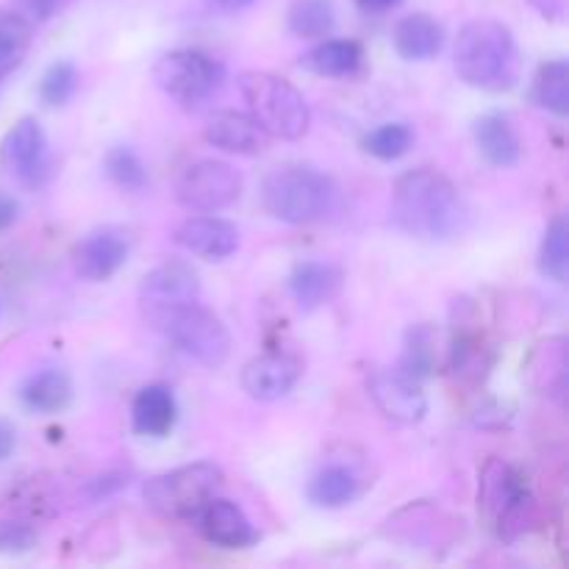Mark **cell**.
<instances>
[{"label":"cell","instance_id":"obj_1","mask_svg":"<svg viewBox=\"0 0 569 569\" xmlns=\"http://www.w3.org/2000/svg\"><path fill=\"white\" fill-rule=\"evenodd\" d=\"M392 220L400 231L422 242H448L465 233L470 209L445 172L417 167L395 181Z\"/></svg>","mask_w":569,"mask_h":569},{"label":"cell","instance_id":"obj_2","mask_svg":"<svg viewBox=\"0 0 569 569\" xmlns=\"http://www.w3.org/2000/svg\"><path fill=\"white\" fill-rule=\"evenodd\" d=\"M453 67L461 81L481 92H509L520 81V48L506 22L481 17L459 31Z\"/></svg>","mask_w":569,"mask_h":569},{"label":"cell","instance_id":"obj_3","mask_svg":"<svg viewBox=\"0 0 569 569\" xmlns=\"http://www.w3.org/2000/svg\"><path fill=\"white\" fill-rule=\"evenodd\" d=\"M261 206L267 214L289 226H311L337 214L339 187L315 167H278L261 183Z\"/></svg>","mask_w":569,"mask_h":569},{"label":"cell","instance_id":"obj_4","mask_svg":"<svg viewBox=\"0 0 569 569\" xmlns=\"http://www.w3.org/2000/svg\"><path fill=\"white\" fill-rule=\"evenodd\" d=\"M142 315L153 331H159L181 353H187L189 359L209 367V370L222 367L231 356V333H228L226 322L214 311L200 306L198 300L164 306V309H148Z\"/></svg>","mask_w":569,"mask_h":569},{"label":"cell","instance_id":"obj_5","mask_svg":"<svg viewBox=\"0 0 569 569\" xmlns=\"http://www.w3.org/2000/svg\"><path fill=\"white\" fill-rule=\"evenodd\" d=\"M237 87L248 103L250 117L264 128L267 137L283 142L306 137L311 126V109L292 81L267 70H244L239 72Z\"/></svg>","mask_w":569,"mask_h":569},{"label":"cell","instance_id":"obj_6","mask_svg":"<svg viewBox=\"0 0 569 569\" xmlns=\"http://www.w3.org/2000/svg\"><path fill=\"white\" fill-rule=\"evenodd\" d=\"M226 476L214 461H194L148 478L142 487L144 506L164 520H194L222 487Z\"/></svg>","mask_w":569,"mask_h":569},{"label":"cell","instance_id":"obj_7","mask_svg":"<svg viewBox=\"0 0 569 569\" xmlns=\"http://www.w3.org/2000/svg\"><path fill=\"white\" fill-rule=\"evenodd\" d=\"M478 500L487 517L492 520L495 531L506 542H515L517 537L528 531L537 522V500L531 489L522 481L520 472L503 459H489L481 472V489Z\"/></svg>","mask_w":569,"mask_h":569},{"label":"cell","instance_id":"obj_8","mask_svg":"<svg viewBox=\"0 0 569 569\" xmlns=\"http://www.w3.org/2000/svg\"><path fill=\"white\" fill-rule=\"evenodd\" d=\"M153 81L178 106L198 109L220 92L226 81V64L203 50H170L153 64Z\"/></svg>","mask_w":569,"mask_h":569},{"label":"cell","instance_id":"obj_9","mask_svg":"<svg viewBox=\"0 0 569 569\" xmlns=\"http://www.w3.org/2000/svg\"><path fill=\"white\" fill-rule=\"evenodd\" d=\"M242 172L220 159H200L183 167L172 183L178 206L194 214H214L237 203L242 194Z\"/></svg>","mask_w":569,"mask_h":569},{"label":"cell","instance_id":"obj_10","mask_svg":"<svg viewBox=\"0 0 569 569\" xmlns=\"http://www.w3.org/2000/svg\"><path fill=\"white\" fill-rule=\"evenodd\" d=\"M367 395L387 420L400 426H417L428 415V398L422 392V381L406 376L403 370L376 367L367 376Z\"/></svg>","mask_w":569,"mask_h":569},{"label":"cell","instance_id":"obj_11","mask_svg":"<svg viewBox=\"0 0 569 569\" xmlns=\"http://www.w3.org/2000/svg\"><path fill=\"white\" fill-rule=\"evenodd\" d=\"M0 161L26 187H39L50 176V150L44 128L37 117H22L6 131L0 142Z\"/></svg>","mask_w":569,"mask_h":569},{"label":"cell","instance_id":"obj_12","mask_svg":"<svg viewBox=\"0 0 569 569\" xmlns=\"http://www.w3.org/2000/svg\"><path fill=\"white\" fill-rule=\"evenodd\" d=\"M300 376H303V365L298 356L270 350L242 367V389L259 403H272V400L287 398L298 387Z\"/></svg>","mask_w":569,"mask_h":569},{"label":"cell","instance_id":"obj_13","mask_svg":"<svg viewBox=\"0 0 569 569\" xmlns=\"http://www.w3.org/2000/svg\"><path fill=\"white\" fill-rule=\"evenodd\" d=\"M200 298V278L192 264L181 259L161 261L159 267L142 278L139 287V306L142 311L164 309V306L192 303Z\"/></svg>","mask_w":569,"mask_h":569},{"label":"cell","instance_id":"obj_14","mask_svg":"<svg viewBox=\"0 0 569 569\" xmlns=\"http://www.w3.org/2000/svg\"><path fill=\"white\" fill-rule=\"evenodd\" d=\"M128 237L120 228H98L72 248V264L83 281H109L128 261Z\"/></svg>","mask_w":569,"mask_h":569},{"label":"cell","instance_id":"obj_15","mask_svg":"<svg viewBox=\"0 0 569 569\" xmlns=\"http://www.w3.org/2000/svg\"><path fill=\"white\" fill-rule=\"evenodd\" d=\"M194 522L206 542L217 545V548L242 550L259 542V531L248 520V515L233 500L217 498V495L198 511Z\"/></svg>","mask_w":569,"mask_h":569},{"label":"cell","instance_id":"obj_16","mask_svg":"<svg viewBox=\"0 0 569 569\" xmlns=\"http://www.w3.org/2000/svg\"><path fill=\"white\" fill-rule=\"evenodd\" d=\"M176 242L206 261H226L239 250V228L214 214H198L176 228Z\"/></svg>","mask_w":569,"mask_h":569},{"label":"cell","instance_id":"obj_17","mask_svg":"<svg viewBox=\"0 0 569 569\" xmlns=\"http://www.w3.org/2000/svg\"><path fill=\"white\" fill-rule=\"evenodd\" d=\"M287 287L300 311H317L339 298L345 287V272L333 261H298L289 272Z\"/></svg>","mask_w":569,"mask_h":569},{"label":"cell","instance_id":"obj_18","mask_svg":"<svg viewBox=\"0 0 569 569\" xmlns=\"http://www.w3.org/2000/svg\"><path fill=\"white\" fill-rule=\"evenodd\" d=\"M203 137L211 148L226 150V153L233 156H259L270 144V137L253 117L233 109L211 114L209 122H206Z\"/></svg>","mask_w":569,"mask_h":569},{"label":"cell","instance_id":"obj_19","mask_svg":"<svg viewBox=\"0 0 569 569\" xmlns=\"http://www.w3.org/2000/svg\"><path fill=\"white\" fill-rule=\"evenodd\" d=\"M476 326V311L470 309V317L459 315L453 342H450V372L465 383H481L492 367V350Z\"/></svg>","mask_w":569,"mask_h":569},{"label":"cell","instance_id":"obj_20","mask_svg":"<svg viewBox=\"0 0 569 569\" xmlns=\"http://www.w3.org/2000/svg\"><path fill=\"white\" fill-rule=\"evenodd\" d=\"M178 400L164 383H148L131 403V426L139 437L164 439L176 428Z\"/></svg>","mask_w":569,"mask_h":569},{"label":"cell","instance_id":"obj_21","mask_svg":"<svg viewBox=\"0 0 569 569\" xmlns=\"http://www.w3.org/2000/svg\"><path fill=\"white\" fill-rule=\"evenodd\" d=\"M472 137H476L481 156L492 167L509 170V167L520 164L522 139L517 128L511 126L509 117L500 114V111H489V114L478 117L476 126H472Z\"/></svg>","mask_w":569,"mask_h":569},{"label":"cell","instance_id":"obj_22","mask_svg":"<svg viewBox=\"0 0 569 569\" xmlns=\"http://www.w3.org/2000/svg\"><path fill=\"white\" fill-rule=\"evenodd\" d=\"M392 42L406 61H431L445 48V26L426 11H415L398 20Z\"/></svg>","mask_w":569,"mask_h":569},{"label":"cell","instance_id":"obj_23","mask_svg":"<svg viewBox=\"0 0 569 569\" xmlns=\"http://www.w3.org/2000/svg\"><path fill=\"white\" fill-rule=\"evenodd\" d=\"M528 383L537 389L539 395H550V398H565L567 392V376H569V356H567V339L550 337L533 348L531 359H528Z\"/></svg>","mask_w":569,"mask_h":569},{"label":"cell","instance_id":"obj_24","mask_svg":"<svg viewBox=\"0 0 569 569\" xmlns=\"http://www.w3.org/2000/svg\"><path fill=\"white\" fill-rule=\"evenodd\" d=\"M20 403L33 415H59L72 400V381L61 367H44L20 383Z\"/></svg>","mask_w":569,"mask_h":569},{"label":"cell","instance_id":"obj_25","mask_svg":"<svg viewBox=\"0 0 569 569\" xmlns=\"http://www.w3.org/2000/svg\"><path fill=\"white\" fill-rule=\"evenodd\" d=\"M365 50L356 39H322L300 56V67L322 78H350L359 72Z\"/></svg>","mask_w":569,"mask_h":569},{"label":"cell","instance_id":"obj_26","mask_svg":"<svg viewBox=\"0 0 569 569\" xmlns=\"http://www.w3.org/2000/svg\"><path fill=\"white\" fill-rule=\"evenodd\" d=\"M306 495H309L311 506H317V509H345L361 495V478L350 467L328 465L311 478Z\"/></svg>","mask_w":569,"mask_h":569},{"label":"cell","instance_id":"obj_27","mask_svg":"<svg viewBox=\"0 0 569 569\" xmlns=\"http://www.w3.org/2000/svg\"><path fill=\"white\" fill-rule=\"evenodd\" d=\"M439 361V333L431 322H417L406 331L403 337V350H400L398 370H403L406 376L417 378V381H426L433 376Z\"/></svg>","mask_w":569,"mask_h":569},{"label":"cell","instance_id":"obj_28","mask_svg":"<svg viewBox=\"0 0 569 569\" xmlns=\"http://www.w3.org/2000/svg\"><path fill=\"white\" fill-rule=\"evenodd\" d=\"M531 100L556 117L569 114V64L567 59H550L533 76Z\"/></svg>","mask_w":569,"mask_h":569},{"label":"cell","instance_id":"obj_29","mask_svg":"<svg viewBox=\"0 0 569 569\" xmlns=\"http://www.w3.org/2000/svg\"><path fill=\"white\" fill-rule=\"evenodd\" d=\"M33 26L14 9H0V81L26 59Z\"/></svg>","mask_w":569,"mask_h":569},{"label":"cell","instance_id":"obj_30","mask_svg":"<svg viewBox=\"0 0 569 569\" xmlns=\"http://www.w3.org/2000/svg\"><path fill=\"white\" fill-rule=\"evenodd\" d=\"M289 31L300 39H326L337 26V9L331 0H295L289 6Z\"/></svg>","mask_w":569,"mask_h":569},{"label":"cell","instance_id":"obj_31","mask_svg":"<svg viewBox=\"0 0 569 569\" xmlns=\"http://www.w3.org/2000/svg\"><path fill=\"white\" fill-rule=\"evenodd\" d=\"M539 272L556 283L567 281L569 272V222L567 214H556L539 244Z\"/></svg>","mask_w":569,"mask_h":569},{"label":"cell","instance_id":"obj_32","mask_svg":"<svg viewBox=\"0 0 569 569\" xmlns=\"http://www.w3.org/2000/svg\"><path fill=\"white\" fill-rule=\"evenodd\" d=\"M103 170L106 176L111 178L114 187H120L122 192H142L148 187V167L144 161L139 159V153L128 144H117L106 153L103 159Z\"/></svg>","mask_w":569,"mask_h":569},{"label":"cell","instance_id":"obj_33","mask_svg":"<svg viewBox=\"0 0 569 569\" xmlns=\"http://www.w3.org/2000/svg\"><path fill=\"white\" fill-rule=\"evenodd\" d=\"M415 131L406 122H383L365 137V150L381 161H398L409 153Z\"/></svg>","mask_w":569,"mask_h":569},{"label":"cell","instance_id":"obj_34","mask_svg":"<svg viewBox=\"0 0 569 569\" xmlns=\"http://www.w3.org/2000/svg\"><path fill=\"white\" fill-rule=\"evenodd\" d=\"M78 89V70L72 61H56L44 70L42 81H39V100L50 109L70 103L72 94Z\"/></svg>","mask_w":569,"mask_h":569},{"label":"cell","instance_id":"obj_35","mask_svg":"<svg viewBox=\"0 0 569 569\" xmlns=\"http://www.w3.org/2000/svg\"><path fill=\"white\" fill-rule=\"evenodd\" d=\"M37 545L33 526L20 520L0 522V553H28Z\"/></svg>","mask_w":569,"mask_h":569},{"label":"cell","instance_id":"obj_36","mask_svg":"<svg viewBox=\"0 0 569 569\" xmlns=\"http://www.w3.org/2000/svg\"><path fill=\"white\" fill-rule=\"evenodd\" d=\"M70 3L72 0H14V11H20L31 26H42L59 17Z\"/></svg>","mask_w":569,"mask_h":569},{"label":"cell","instance_id":"obj_37","mask_svg":"<svg viewBox=\"0 0 569 569\" xmlns=\"http://www.w3.org/2000/svg\"><path fill=\"white\" fill-rule=\"evenodd\" d=\"M17 217H20V203L11 194L0 192V233L9 231L17 222Z\"/></svg>","mask_w":569,"mask_h":569},{"label":"cell","instance_id":"obj_38","mask_svg":"<svg viewBox=\"0 0 569 569\" xmlns=\"http://www.w3.org/2000/svg\"><path fill=\"white\" fill-rule=\"evenodd\" d=\"M14 445H17V431L9 420L0 417V461L9 459L14 453Z\"/></svg>","mask_w":569,"mask_h":569},{"label":"cell","instance_id":"obj_39","mask_svg":"<svg viewBox=\"0 0 569 569\" xmlns=\"http://www.w3.org/2000/svg\"><path fill=\"white\" fill-rule=\"evenodd\" d=\"M400 3H403V0H356V6H359L365 14H387V11L398 9Z\"/></svg>","mask_w":569,"mask_h":569},{"label":"cell","instance_id":"obj_40","mask_svg":"<svg viewBox=\"0 0 569 569\" xmlns=\"http://www.w3.org/2000/svg\"><path fill=\"white\" fill-rule=\"evenodd\" d=\"M256 0H209V6L214 11H220V14H237V11H244L250 9Z\"/></svg>","mask_w":569,"mask_h":569},{"label":"cell","instance_id":"obj_41","mask_svg":"<svg viewBox=\"0 0 569 569\" xmlns=\"http://www.w3.org/2000/svg\"><path fill=\"white\" fill-rule=\"evenodd\" d=\"M539 9V14L550 17V20H559L561 11H565V0H531Z\"/></svg>","mask_w":569,"mask_h":569}]
</instances>
